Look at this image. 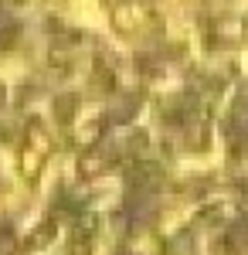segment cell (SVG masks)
Listing matches in <instances>:
<instances>
[{
  "instance_id": "6da1fadb",
  "label": "cell",
  "mask_w": 248,
  "mask_h": 255,
  "mask_svg": "<svg viewBox=\"0 0 248 255\" xmlns=\"http://www.w3.org/2000/svg\"><path fill=\"white\" fill-rule=\"evenodd\" d=\"M0 99H3V89H0Z\"/></svg>"
}]
</instances>
